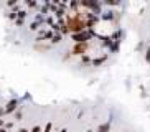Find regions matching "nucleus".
Masks as SVG:
<instances>
[{
  "label": "nucleus",
  "instance_id": "nucleus-1",
  "mask_svg": "<svg viewBox=\"0 0 150 132\" xmlns=\"http://www.w3.org/2000/svg\"><path fill=\"white\" fill-rule=\"evenodd\" d=\"M94 36V30H83L79 33H73L71 35V40L74 43H89L91 38Z\"/></svg>",
  "mask_w": 150,
  "mask_h": 132
},
{
  "label": "nucleus",
  "instance_id": "nucleus-2",
  "mask_svg": "<svg viewBox=\"0 0 150 132\" xmlns=\"http://www.w3.org/2000/svg\"><path fill=\"white\" fill-rule=\"evenodd\" d=\"M89 46H91L89 43H74L73 48L69 50V53L73 56H84V55H88Z\"/></svg>",
  "mask_w": 150,
  "mask_h": 132
},
{
  "label": "nucleus",
  "instance_id": "nucleus-3",
  "mask_svg": "<svg viewBox=\"0 0 150 132\" xmlns=\"http://www.w3.org/2000/svg\"><path fill=\"white\" fill-rule=\"evenodd\" d=\"M18 104H20V99H17V97H13V99H10V101L4 106V109H5V116L13 114L15 111H17L18 107H20Z\"/></svg>",
  "mask_w": 150,
  "mask_h": 132
},
{
  "label": "nucleus",
  "instance_id": "nucleus-4",
  "mask_svg": "<svg viewBox=\"0 0 150 132\" xmlns=\"http://www.w3.org/2000/svg\"><path fill=\"white\" fill-rule=\"evenodd\" d=\"M41 25H45V23H43V22H36V20H33V22L30 23V26H28V28H30V31H38Z\"/></svg>",
  "mask_w": 150,
  "mask_h": 132
},
{
  "label": "nucleus",
  "instance_id": "nucleus-5",
  "mask_svg": "<svg viewBox=\"0 0 150 132\" xmlns=\"http://www.w3.org/2000/svg\"><path fill=\"white\" fill-rule=\"evenodd\" d=\"M106 60H107V55H104V56H99V58H96V60H93V66H101V65H104L106 63Z\"/></svg>",
  "mask_w": 150,
  "mask_h": 132
},
{
  "label": "nucleus",
  "instance_id": "nucleus-6",
  "mask_svg": "<svg viewBox=\"0 0 150 132\" xmlns=\"http://www.w3.org/2000/svg\"><path fill=\"white\" fill-rule=\"evenodd\" d=\"M61 40H63V35H61V33H54L53 38L50 40V45H58V43H61Z\"/></svg>",
  "mask_w": 150,
  "mask_h": 132
},
{
  "label": "nucleus",
  "instance_id": "nucleus-7",
  "mask_svg": "<svg viewBox=\"0 0 150 132\" xmlns=\"http://www.w3.org/2000/svg\"><path fill=\"white\" fill-rule=\"evenodd\" d=\"M51 48V45H41V43H35V50L36 51H48V50Z\"/></svg>",
  "mask_w": 150,
  "mask_h": 132
},
{
  "label": "nucleus",
  "instance_id": "nucleus-8",
  "mask_svg": "<svg viewBox=\"0 0 150 132\" xmlns=\"http://www.w3.org/2000/svg\"><path fill=\"white\" fill-rule=\"evenodd\" d=\"M96 132H110V122H104L97 127Z\"/></svg>",
  "mask_w": 150,
  "mask_h": 132
},
{
  "label": "nucleus",
  "instance_id": "nucleus-9",
  "mask_svg": "<svg viewBox=\"0 0 150 132\" xmlns=\"http://www.w3.org/2000/svg\"><path fill=\"white\" fill-rule=\"evenodd\" d=\"M114 17H115V15H114V12H106L104 15H101V18H102V20H112Z\"/></svg>",
  "mask_w": 150,
  "mask_h": 132
},
{
  "label": "nucleus",
  "instance_id": "nucleus-10",
  "mask_svg": "<svg viewBox=\"0 0 150 132\" xmlns=\"http://www.w3.org/2000/svg\"><path fill=\"white\" fill-rule=\"evenodd\" d=\"M43 132H53V122H46V126L43 127Z\"/></svg>",
  "mask_w": 150,
  "mask_h": 132
},
{
  "label": "nucleus",
  "instance_id": "nucleus-11",
  "mask_svg": "<svg viewBox=\"0 0 150 132\" xmlns=\"http://www.w3.org/2000/svg\"><path fill=\"white\" fill-rule=\"evenodd\" d=\"M28 132H43V127H41V126H38V124H35V126H33V127H31Z\"/></svg>",
  "mask_w": 150,
  "mask_h": 132
},
{
  "label": "nucleus",
  "instance_id": "nucleus-12",
  "mask_svg": "<svg viewBox=\"0 0 150 132\" xmlns=\"http://www.w3.org/2000/svg\"><path fill=\"white\" fill-rule=\"evenodd\" d=\"M13 114H15V121H20V119H22V116H23V112H22L20 109H17Z\"/></svg>",
  "mask_w": 150,
  "mask_h": 132
},
{
  "label": "nucleus",
  "instance_id": "nucleus-13",
  "mask_svg": "<svg viewBox=\"0 0 150 132\" xmlns=\"http://www.w3.org/2000/svg\"><path fill=\"white\" fill-rule=\"evenodd\" d=\"M81 61H83V65H86V63H91V58H89V55H84V56H81Z\"/></svg>",
  "mask_w": 150,
  "mask_h": 132
},
{
  "label": "nucleus",
  "instance_id": "nucleus-14",
  "mask_svg": "<svg viewBox=\"0 0 150 132\" xmlns=\"http://www.w3.org/2000/svg\"><path fill=\"white\" fill-rule=\"evenodd\" d=\"M145 61L150 65V46L147 48V51H145Z\"/></svg>",
  "mask_w": 150,
  "mask_h": 132
},
{
  "label": "nucleus",
  "instance_id": "nucleus-15",
  "mask_svg": "<svg viewBox=\"0 0 150 132\" xmlns=\"http://www.w3.org/2000/svg\"><path fill=\"white\" fill-rule=\"evenodd\" d=\"M8 18H10V20H17V12H15V10H13V12H10L8 13Z\"/></svg>",
  "mask_w": 150,
  "mask_h": 132
},
{
  "label": "nucleus",
  "instance_id": "nucleus-16",
  "mask_svg": "<svg viewBox=\"0 0 150 132\" xmlns=\"http://www.w3.org/2000/svg\"><path fill=\"white\" fill-rule=\"evenodd\" d=\"M23 22H25V20H20V18H17V20H15V25H17V26H22Z\"/></svg>",
  "mask_w": 150,
  "mask_h": 132
},
{
  "label": "nucleus",
  "instance_id": "nucleus-17",
  "mask_svg": "<svg viewBox=\"0 0 150 132\" xmlns=\"http://www.w3.org/2000/svg\"><path fill=\"white\" fill-rule=\"evenodd\" d=\"M5 116V109H4V106H0V119H4Z\"/></svg>",
  "mask_w": 150,
  "mask_h": 132
},
{
  "label": "nucleus",
  "instance_id": "nucleus-18",
  "mask_svg": "<svg viewBox=\"0 0 150 132\" xmlns=\"http://www.w3.org/2000/svg\"><path fill=\"white\" fill-rule=\"evenodd\" d=\"M13 127V122H5V129L8 131V129H12Z\"/></svg>",
  "mask_w": 150,
  "mask_h": 132
},
{
  "label": "nucleus",
  "instance_id": "nucleus-19",
  "mask_svg": "<svg viewBox=\"0 0 150 132\" xmlns=\"http://www.w3.org/2000/svg\"><path fill=\"white\" fill-rule=\"evenodd\" d=\"M71 56H73V55H71V53L68 51L66 55H64V58H63V60H64V61H68V60H71Z\"/></svg>",
  "mask_w": 150,
  "mask_h": 132
},
{
  "label": "nucleus",
  "instance_id": "nucleus-20",
  "mask_svg": "<svg viewBox=\"0 0 150 132\" xmlns=\"http://www.w3.org/2000/svg\"><path fill=\"white\" fill-rule=\"evenodd\" d=\"M106 5H119V2H112V0H107V2H104Z\"/></svg>",
  "mask_w": 150,
  "mask_h": 132
},
{
  "label": "nucleus",
  "instance_id": "nucleus-21",
  "mask_svg": "<svg viewBox=\"0 0 150 132\" xmlns=\"http://www.w3.org/2000/svg\"><path fill=\"white\" fill-rule=\"evenodd\" d=\"M15 5H17V2H13V0L12 2H7V7H15Z\"/></svg>",
  "mask_w": 150,
  "mask_h": 132
},
{
  "label": "nucleus",
  "instance_id": "nucleus-22",
  "mask_svg": "<svg viewBox=\"0 0 150 132\" xmlns=\"http://www.w3.org/2000/svg\"><path fill=\"white\" fill-rule=\"evenodd\" d=\"M2 127H5V121H4V119H0V129H2Z\"/></svg>",
  "mask_w": 150,
  "mask_h": 132
},
{
  "label": "nucleus",
  "instance_id": "nucleus-23",
  "mask_svg": "<svg viewBox=\"0 0 150 132\" xmlns=\"http://www.w3.org/2000/svg\"><path fill=\"white\" fill-rule=\"evenodd\" d=\"M58 132H68V129L64 127V129H61V131H58Z\"/></svg>",
  "mask_w": 150,
  "mask_h": 132
},
{
  "label": "nucleus",
  "instance_id": "nucleus-24",
  "mask_svg": "<svg viewBox=\"0 0 150 132\" xmlns=\"http://www.w3.org/2000/svg\"><path fill=\"white\" fill-rule=\"evenodd\" d=\"M88 132H93V131H88Z\"/></svg>",
  "mask_w": 150,
  "mask_h": 132
}]
</instances>
